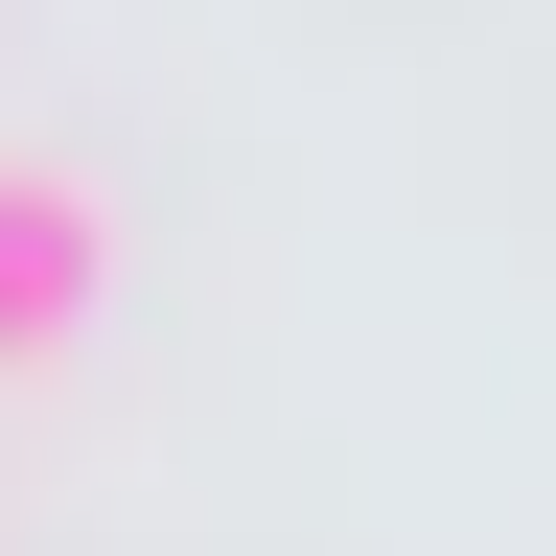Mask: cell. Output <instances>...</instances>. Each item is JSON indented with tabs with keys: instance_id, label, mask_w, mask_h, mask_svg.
Instances as JSON below:
<instances>
[{
	"instance_id": "1",
	"label": "cell",
	"mask_w": 556,
	"mask_h": 556,
	"mask_svg": "<svg viewBox=\"0 0 556 556\" xmlns=\"http://www.w3.org/2000/svg\"><path fill=\"white\" fill-rule=\"evenodd\" d=\"M116 302V186L47 163V139H0V371H70Z\"/></svg>"
}]
</instances>
